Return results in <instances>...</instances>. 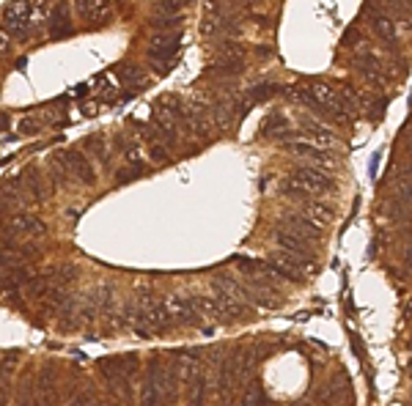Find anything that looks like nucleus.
Wrapping results in <instances>:
<instances>
[{
  "label": "nucleus",
  "mask_w": 412,
  "mask_h": 406,
  "mask_svg": "<svg viewBox=\"0 0 412 406\" xmlns=\"http://www.w3.org/2000/svg\"><path fill=\"white\" fill-rule=\"evenodd\" d=\"M31 17H33V6L28 0H11L3 8V22L11 28V33H17V39H28L31 36Z\"/></svg>",
  "instance_id": "obj_5"
},
{
  "label": "nucleus",
  "mask_w": 412,
  "mask_h": 406,
  "mask_svg": "<svg viewBox=\"0 0 412 406\" xmlns=\"http://www.w3.org/2000/svg\"><path fill=\"white\" fill-rule=\"evenodd\" d=\"M17 362H20V354H6V357L0 360V379H8L11 370L17 368Z\"/></svg>",
  "instance_id": "obj_34"
},
{
  "label": "nucleus",
  "mask_w": 412,
  "mask_h": 406,
  "mask_svg": "<svg viewBox=\"0 0 412 406\" xmlns=\"http://www.w3.org/2000/svg\"><path fill=\"white\" fill-rule=\"evenodd\" d=\"M102 373H121V376H135L140 370V357L137 354H119V357H105L99 360Z\"/></svg>",
  "instance_id": "obj_16"
},
{
  "label": "nucleus",
  "mask_w": 412,
  "mask_h": 406,
  "mask_svg": "<svg viewBox=\"0 0 412 406\" xmlns=\"http://www.w3.org/2000/svg\"><path fill=\"white\" fill-rule=\"evenodd\" d=\"M171 368L176 370L179 382L187 387L201 373V357H195V352H176V354H171Z\"/></svg>",
  "instance_id": "obj_15"
},
{
  "label": "nucleus",
  "mask_w": 412,
  "mask_h": 406,
  "mask_svg": "<svg viewBox=\"0 0 412 406\" xmlns=\"http://www.w3.org/2000/svg\"><path fill=\"white\" fill-rule=\"evenodd\" d=\"M75 6H77V14L91 25L110 19V0H75Z\"/></svg>",
  "instance_id": "obj_17"
},
{
  "label": "nucleus",
  "mask_w": 412,
  "mask_h": 406,
  "mask_svg": "<svg viewBox=\"0 0 412 406\" xmlns=\"http://www.w3.org/2000/svg\"><path fill=\"white\" fill-rule=\"evenodd\" d=\"M280 226L286 228V231H291V233H297V236H303L305 242H319L321 239V226H316L308 214H297V212H289L286 217H283V223Z\"/></svg>",
  "instance_id": "obj_10"
},
{
  "label": "nucleus",
  "mask_w": 412,
  "mask_h": 406,
  "mask_svg": "<svg viewBox=\"0 0 412 406\" xmlns=\"http://www.w3.org/2000/svg\"><path fill=\"white\" fill-rule=\"evenodd\" d=\"M294 181H300L311 195H316V192H327V189H333V179L321 171V168H314V165H303V168H297L294 171Z\"/></svg>",
  "instance_id": "obj_11"
},
{
  "label": "nucleus",
  "mask_w": 412,
  "mask_h": 406,
  "mask_svg": "<svg viewBox=\"0 0 412 406\" xmlns=\"http://www.w3.org/2000/svg\"><path fill=\"white\" fill-rule=\"evenodd\" d=\"M165 305H168V311H171L174 324H184V327H190V324H201V316H198V311H195V305H192V297L174 294V297L165 299Z\"/></svg>",
  "instance_id": "obj_9"
},
{
  "label": "nucleus",
  "mask_w": 412,
  "mask_h": 406,
  "mask_svg": "<svg viewBox=\"0 0 412 406\" xmlns=\"http://www.w3.org/2000/svg\"><path fill=\"white\" fill-rule=\"evenodd\" d=\"M168 327H174V318H171L165 299H160V297H154L148 291H140L130 329H135L140 338H151L157 332H165Z\"/></svg>",
  "instance_id": "obj_2"
},
{
  "label": "nucleus",
  "mask_w": 412,
  "mask_h": 406,
  "mask_svg": "<svg viewBox=\"0 0 412 406\" xmlns=\"http://www.w3.org/2000/svg\"><path fill=\"white\" fill-rule=\"evenodd\" d=\"M404 146H407V151H410V157H412V127L404 132Z\"/></svg>",
  "instance_id": "obj_39"
},
{
  "label": "nucleus",
  "mask_w": 412,
  "mask_h": 406,
  "mask_svg": "<svg viewBox=\"0 0 412 406\" xmlns=\"http://www.w3.org/2000/svg\"><path fill=\"white\" fill-rule=\"evenodd\" d=\"M8 127H11V118H8L6 113H0V137L6 135V130H8Z\"/></svg>",
  "instance_id": "obj_38"
},
{
  "label": "nucleus",
  "mask_w": 412,
  "mask_h": 406,
  "mask_svg": "<svg viewBox=\"0 0 412 406\" xmlns=\"http://www.w3.org/2000/svg\"><path fill=\"white\" fill-rule=\"evenodd\" d=\"M47 31H49L52 39L72 36L75 28H72V17H69V6L66 3H58V6L49 8V14H47Z\"/></svg>",
  "instance_id": "obj_14"
},
{
  "label": "nucleus",
  "mask_w": 412,
  "mask_h": 406,
  "mask_svg": "<svg viewBox=\"0 0 412 406\" xmlns=\"http://www.w3.org/2000/svg\"><path fill=\"white\" fill-rule=\"evenodd\" d=\"M83 151L86 154H93L105 168L110 165V143H107V137L105 135H91L86 137V143H83Z\"/></svg>",
  "instance_id": "obj_23"
},
{
  "label": "nucleus",
  "mask_w": 412,
  "mask_h": 406,
  "mask_svg": "<svg viewBox=\"0 0 412 406\" xmlns=\"http://www.w3.org/2000/svg\"><path fill=\"white\" fill-rule=\"evenodd\" d=\"M20 184L25 189V195L33 198V201H47L49 198V187H47L45 176L36 168H25L22 176H20Z\"/></svg>",
  "instance_id": "obj_18"
},
{
  "label": "nucleus",
  "mask_w": 412,
  "mask_h": 406,
  "mask_svg": "<svg viewBox=\"0 0 412 406\" xmlns=\"http://www.w3.org/2000/svg\"><path fill=\"white\" fill-rule=\"evenodd\" d=\"M404 370H407V376L412 379V360H407V365H404Z\"/></svg>",
  "instance_id": "obj_41"
},
{
  "label": "nucleus",
  "mask_w": 412,
  "mask_h": 406,
  "mask_svg": "<svg viewBox=\"0 0 412 406\" xmlns=\"http://www.w3.org/2000/svg\"><path fill=\"white\" fill-rule=\"evenodd\" d=\"M52 162L61 165V168L66 171V176H72V179L86 184V187H93V184H96V171H93L91 159H89V154H86L83 148H66V151L55 154Z\"/></svg>",
  "instance_id": "obj_4"
},
{
  "label": "nucleus",
  "mask_w": 412,
  "mask_h": 406,
  "mask_svg": "<svg viewBox=\"0 0 412 406\" xmlns=\"http://www.w3.org/2000/svg\"><path fill=\"white\" fill-rule=\"evenodd\" d=\"M305 214L321 226V223H330L333 220V209L330 206H324V203H316V201H305Z\"/></svg>",
  "instance_id": "obj_29"
},
{
  "label": "nucleus",
  "mask_w": 412,
  "mask_h": 406,
  "mask_svg": "<svg viewBox=\"0 0 412 406\" xmlns=\"http://www.w3.org/2000/svg\"><path fill=\"white\" fill-rule=\"evenodd\" d=\"M3 233H8L11 239H20V236H45L47 226L36 214H31V212H17V214L8 217Z\"/></svg>",
  "instance_id": "obj_6"
},
{
  "label": "nucleus",
  "mask_w": 412,
  "mask_h": 406,
  "mask_svg": "<svg viewBox=\"0 0 412 406\" xmlns=\"http://www.w3.org/2000/svg\"><path fill=\"white\" fill-rule=\"evenodd\" d=\"M209 398V376L201 370L190 384H187V406H204Z\"/></svg>",
  "instance_id": "obj_21"
},
{
  "label": "nucleus",
  "mask_w": 412,
  "mask_h": 406,
  "mask_svg": "<svg viewBox=\"0 0 412 406\" xmlns=\"http://www.w3.org/2000/svg\"><path fill=\"white\" fill-rule=\"evenodd\" d=\"M36 396L45 406H55L58 401V370L52 362H47L36 376Z\"/></svg>",
  "instance_id": "obj_12"
},
{
  "label": "nucleus",
  "mask_w": 412,
  "mask_h": 406,
  "mask_svg": "<svg viewBox=\"0 0 412 406\" xmlns=\"http://www.w3.org/2000/svg\"><path fill=\"white\" fill-rule=\"evenodd\" d=\"M86 302L93 308V313H110L116 302V291L113 286H96L91 291H86Z\"/></svg>",
  "instance_id": "obj_19"
},
{
  "label": "nucleus",
  "mask_w": 412,
  "mask_h": 406,
  "mask_svg": "<svg viewBox=\"0 0 412 406\" xmlns=\"http://www.w3.org/2000/svg\"><path fill=\"white\" fill-rule=\"evenodd\" d=\"M259 135L289 140V137H291V121H289V116H280V113L267 116V118L261 121V127H259Z\"/></svg>",
  "instance_id": "obj_20"
},
{
  "label": "nucleus",
  "mask_w": 412,
  "mask_h": 406,
  "mask_svg": "<svg viewBox=\"0 0 412 406\" xmlns=\"http://www.w3.org/2000/svg\"><path fill=\"white\" fill-rule=\"evenodd\" d=\"M8 49H11V33L0 28V55H8Z\"/></svg>",
  "instance_id": "obj_36"
},
{
  "label": "nucleus",
  "mask_w": 412,
  "mask_h": 406,
  "mask_svg": "<svg viewBox=\"0 0 412 406\" xmlns=\"http://www.w3.org/2000/svg\"><path fill=\"white\" fill-rule=\"evenodd\" d=\"M402 261H404V267L412 272V244H410V247H404V253H402Z\"/></svg>",
  "instance_id": "obj_37"
},
{
  "label": "nucleus",
  "mask_w": 412,
  "mask_h": 406,
  "mask_svg": "<svg viewBox=\"0 0 412 406\" xmlns=\"http://www.w3.org/2000/svg\"><path fill=\"white\" fill-rule=\"evenodd\" d=\"M280 192H283L286 198H291V201H311V192H308L300 181H294V179L280 181Z\"/></svg>",
  "instance_id": "obj_28"
},
{
  "label": "nucleus",
  "mask_w": 412,
  "mask_h": 406,
  "mask_svg": "<svg viewBox=\"0 0 412 406\" xmlns=\"http://www.w3.org/2000/svg\"><path fill=\"white\" fill-rule=\"evenodd\" d=\"M303 130L314 137V143L321 146V148H324V146L330 148V146L335 143V132H333V130H327V127L319 124V121H314V118H303Z\"/></svg>",
  "instance_id": "obj_24"
},
{
  "label": "nucleus",
  "mask_w": 412,
  "mask_h": 406,
  "mask_svg": "<svg viewBox=\"0 0 412 406\" xmlns=\"http://www.w3.org/2000/svg\"><path fill=\"white\" fill-rule=\"evenodd\" d=\"M368 19H371V33H374L376 42H382L388 47L399 45V25H396L393 17H388V14H368Z\"/></svg>",
  "instance_id": "obj_13"
},
{
  "label": "nucleus",
  "mask_w": 412,
  "mask_h": 406,
  "mask_svg": "<svg viewBox=\"0 0 412 406\" xmlns=\"http://www.w3.org/2000/svg\"><path fill=\"white\" fill-rule=\"evenodd\" d=\"M148 159H151L154 165L168 162V159H171V146H165V143H160V140H151V143H148Z\"/></svg>",
  "instance_id": "obj_30"
},
{
  "label": "nucleus",
  "mask_w": 412,
  "mask_h": 406,
  "mask_svg": "<svg viewBox=\"0 0 412 406\" xmlns=\"http://www.w3.org/2000/svg\"><path fill=\"white\" fill-rule=\"evenodd\" d=\"M179 31H151L146 49H179Z\"/></svg>",
  "instance_id": "obj_25"
},
{
  "label": "nucleus",
  "mask_w": 412,
  "mask_h": 406,
  "mask_svg": "<svg viewBox=\"0 0 412 406\" xmlns=\"http://www.w3.org/2000/svg\"><path fill=\"white\" fill-rule=\"evenodd\" d=\"M179 376L171 368V360L162 354H154L140 382V406H174L179 396Z\"/></svg>",
  "instance_id": "obj_1"
},
{
  "label": "nucleus",
  "mask_w": 412,
  "mask_h": 406,
  "mask_svg": "<svg viewBox=\"0 0 412 406\" xmlns=\"http://www.w3.org/2000/svg\"><path fill=\"white\" fill-rule=\"evenodd\" d=\"M267 270L277 280H289V283H303L308 280V274L314 272V261H305L294 253L286 250H275L273 256L267 258Z\"/></svg>",
  "instance_id": "obj_3"
},
{
  "label": "nucleus",
  "mask_w": 412,
  "mask_h": 406,
  "mask_svg": "<svg viewBox=\"0 0 412 406\" xmlns=\"http://www.w3.org/2000/svg\"><path fill=\"white\" fill-rule=\"evenodd\" d=\"M360 42H363V33H360L358 28H352V31H349V33L344 36V42H341V45L346 47V49H352V47H355V45H360Z\"/></svg>",
  "instance_id": "obj_35"
},
{
  "label": "nucleus",
  "mask_w": 412,
  "mask_h": 406,
  "mask_svg": "<svg viewBox=\"0 0 412 406\" xmlns=\"http://www.w3.org/2000/svg\"><path fill=\"white\" fill-rule=\"evenodd\" d=\"M146 173V162L143 159H132V162H127V168H121L119 173H116V179L119 181H132L137 176H143Z\"/></svg>",
  "instance_id": "obj_31"
},
{
  "label": "nucleus",
  "mask_w": 412,
  "mask_h": 406,
  "mask_svg": "<svg viewBox=\"0 0 412 406\" xmlns=\"http://www.w3.org/2000/svg\"><path fill=\"white\" fill-rule=\"evenodd\" d=\"M83 113H86V116H93V113H96V104H86Z\"/></svg>",
  "instance_id": "obj_40"
},
{
  "label": "nucleus",
  "mask_w": 412,
  "mask_h": 406,
  "mask_svg": "<svg viewBox=\"0 0 412 406\" xmlns=\"http://www.w3.org/2000/svg\"><path fill=\"white\" fill-rule=\"evenodd\" d=\"M275 93H280V86L277 83H259V86H253V88H247L242 96L247 99V104L253 107V104H261V102H267V99H273Z\"/></svg>",
  "instance_id": "obj_26"
},
{
  "label": "nucleus",
  "mask_w": 412,
  "mask_h": 406,
  "mask_svg": "<svg viewBox=\"0 0 412 406\" xmlns=\"http://www.w3.org/2000/svg\"><path fill=\"white\" fill-rule=\"evenodd\" d=\"M229 3H250V0H229Z\"/></svg>",
  "instance_id": "obj_42"
},
{
  "label": "nucleus",
  "mask_w": 412,
  "mask_h": 406,
  "mask_svg": "<svg viewBox=\"0 0 412 406\" xmlns=\"http://www.w3.org/2000/svg\"><path fill=\"white\" fill-rule=\"evenodd\" d=\"M42 127H45V121H42L39 116H25V118H20V124H17V132H20V135H36Z\"/></svg>",
  "instance_id": "obj_32"
},
{
  "label": "nucleus",
  "mask_w": 412,
  "mask_h": 406,
  "mask_svg": "<svg viewBox=\"0 0 412 406\" xmlns=\"http://www.w3.org/2000/svg\"><path fill=\"white\" fill-rule=\"evenodd\" d=\"M119 77H121L127 86H143V80H146V75H143L137 66H121V69H119Z\"/></svg>",
  "instance_id": "obj_33"
},
{
  "label": "nucleus",
  "mask_w": 412,
  "mask_h": 406,
  "mask_svg": "<svg viewBox=\"0 0 412 406\" xmlns=\"http://www.w3.org/2000/svg\"><path fill=\"white\" fill-rule=\"evenodd\" d=\"M45 274H47V280H49V286H52V288H69V286L80 277V272L75 270L72 264H63V267H49Z\"/></svg>",
  "instance_id": "obj_22"
},
{
  "label": "nucleus",
  "mask_w": 412,
  "mask_h": 406,
  "mask_svg": "<svg viewBox=\"0 0 412 406\" xmlns=\"http://www.w3.org/2000/svg\"><path fill=\"white\" fill-rule=\"evenodd\" d=\"M275 242H277L280 250L294 253V256H300V258H305V261H314V258H316V250L311 247V242H305L303 236H297V233H291V231H286V228H277V231H275Z\"/></svg>",
  "instance_id": "obj_8"
},
{
  "label": "nucleus",
  "mask_w": 412,
  "mask_h": 406,
  "mask_svg": "<svg viewBox=\"0 0 412 406\" xmlns=\"http://www.w3.org/2000/svg\"><path fill=\"white\" fill-rule=\"evenodd\" d=\"M234 406H273V401L267 398V393L259 387V384H247L239 396V401Z\"/></svg>",
  "instance_id": "obj_27"
},
{
  "label": "nucleus",
  "mask_w": 412,
  "mask_h": 406,
  "mask_svg": "<svg viewBox=\"0 0 412 406\" xmlns=\"http://www.w3.org/2000/svg\"><path fill=\"white\" fill-rule=\"evenodd\" d=\"M286 151H291L294 157H303L308 165L314 168H333L335 159L330 157L327 148H321L316 143H308V140H294V143H286Z\"/></svg>",
  "instance_id": "obj_7"
}]
</instances>
